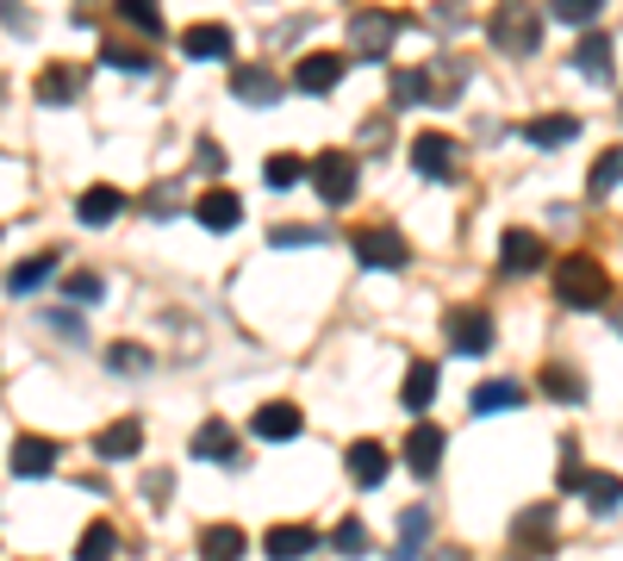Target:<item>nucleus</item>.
<instances>
[{
    "mask_svg": "<svg viewBox=\"0 0 623 561\" xmlns=\"http://www.w3.org/2000/svg\"><path fill=\"white\" fill-rule=\"evenodd\" d=\"M100 63L106 69H132V76H150V51H132V44H100Z\"/></svg>",
    "mask_w": 623,
    "mask_h": 561,
    "instance_id": "obj_34",
    "label": "nucleus"
},
{
    "mask_svg": "<svg viewBox=\"0 0 623 561\" xmlns=\"http://www.w3.org/2000/svg\"><path fill=\"white\" fill-rule=\"evenodd\" d=\"M555 293H562V306L574 312H599L611 300V274L592 262V256H567L562 269H555Z\"/></svg>",
    "mask_w": 623,
    "mask_h": 561,
    "instance_id": "obj_1",
    "label": "nucleus"
},
{
    "mask_svg": "<svg viewBox=\"0 0 623 561\" xmlns=\"http://www.w3.org/2000/svg\"><path fill=\"white\" fill-rule=\"evenodd\" d=\"M118 556V530L113 524H88V537L76 542V561H113Z\"/></svg>",
    "mask_w": 623,
    "mask_h": 561,
    "instance_id": "obj_31",
    "label": "nucleus"
},
{
    "mask_svg": "<svg viewBox=\"0 0 623 561\" xmlns=\"http://www.w3.org/2000/svg\"><path fill=\"white\" fill-rule=\"evenodd\" d=\"M50 330H57L63 344H81V325L69 318V312H57V318H50Z\"/></svg>",
    "mask_w": 623,
    "mask_h": 561,
    "instance_id": "obj_44",
    "label": "nucleus"
},
{
    "mask_svg": "<svg viewBox=\"0 0 623 561\" xmlns=\"http://www.w3.org/2000/svg\"><path fill=\"white\" fill-rule=\"evenodd\" d=\"M100 293H106V281H100V274H69V300H81V306H88V300H100Z\"/></svg>",
    "mask_w": 623,
    "mask_h": 561,
    "instance_id": "obj_42",
    "label": "nucleus"
},
{
    "mask_svg": "<svg viewBox=\"0 0 623 561\" xmlns=\"http://www.w3.org/2000/svg\"><path fill=\"white\" fill-rule=\"evenodd\" d=\"M604 13V0H548V20L562 25H592Z\"/></svg>",
    "mask_w": 623,
    "mask_h": 561,
    "instance_id": "obj_35",
    "label": "nucleus"
},
{
    "mask_svg": "<svg viewBox=\"0 0 623 561\" xmlns=\"http://www.w3.org/2000/svg\"><path fill=\"white\" fill-rule=\"evenodd\" d=\"M144 500H156V505L169 500V474H150V481H144Z\"/></svg>",
    "mask_w": 623,
    "mask_h": 561,
    "instance_id": "obj_45",
    "label": "nucleus"
},
{
    "mask_svg": "<svg viewBox=\"0 0 623 561\" xmlns=\"http://www.w3.org/2000/svg\"><path fill=\"white\" fill-rule=\"evenodd\" d=\"M118 213H125V194H118V188H88V194L76 200L81 225H113Z\"/></svg>",
    "mask_w": 623,
    "mask_h": 561,
    "instance_id": "obj_25",
    "label": "nucleus"
},
{
    "mask_svg": "<svg viewBox=\"0 0 623 561\" xmlns=\"http://www.w3.org/2000/svg\"><path fill=\"white\" fill-rule=\"evenodd\" d=\"M355 156L350 150H325L306 162V181H318V194H325V206H350L355 200Z\"/></svg>",
    "mask_w": 623,
    "mask_h": 561,
    "instance_id": "obj_3",
    "label": "nucleus"
},
{
    "mask_svg": "<svg viewBox=\"0 0 623 561\" xmlns=\"http://www.w3.org/2000/svg\"><path fill=\"white\" fill-rule=\"evenodd\" d=\"M406 25L411 20H399V13H355V20H350V57H362V63L387 57L393 38H399Z\"/></svg>",
    "mask_w": 623,
    "mask_h": 561,
    "instance_id": "obj_4",
    "label": "nucleus"
},
{
    "mask_svg": "<svg viewBox=\"0 0 623 561\" xmlns=\"http://www.w3.org/2000/svg\"><path fill=\"white\" fill-rule=\"evenodd\" d=\"M393 100H399V106L430 100V69H399V76H393Z\"/></svg>",
    "mask_w": 623,
    "mask_h": 561,
    "instance_id": "obj_36",
    "label": "nucleus"
},
{
    "mask_svg": "<svg viewBox=\"0 0 623 561\" xmlns=\"http://www.w3.org/2000/svg\"><path fill=\"white\" fill-rule=\"evenodd\" d=\"M449 349L455 356H487L492 349V318L480 306H462V312H449Z\"/></svg>",
    "mask_w": 623,
    "mask_h": 561,
    "instance_id": "obj_6",
    "label": "nucleus"
},
{
    "mask_svg": "<svg viewBox=\"0 0 623 561\" xmlns=\"http://www.w3.org/2000/svg\"><path fill=\"white\" fill-rule=\"evenodd\" d=\"M443 444H449V437H443L437 425H418V430L406 437V468L418 474V481H430V474H437V462H443Z\"/></svg>",
    "mask_w": 623,
    "mask_h": 561,
    "instance_id": "obj_13",
    "label": "nucleus"
},
{
    "mask_svg": "<svg viewBox=\"0 0 623 561\" xmlns=\"http://www.w3.org/2000/svg\"><path fill=\"white\" fill-rule=\"evenodd\" d=\"M181 51L194 63H225L231 57V32H225V25H194V32L181 38Z\"/></svg>",
    "mask_w": 623,
    "mask_h": 561,
    "instance_id": "obj_23",
    "label": "nucleus"
},
{
    "mask_svg": "<svg viewBox=\"0 0 623 561\" xmlns=\"http://www.w3.org/2000/svg\"><path fill=\"white\" fill-rule=\"evenodd\" d=\"M57 269H63V250H38V256H25L20 269L7 274V293H20V300H25V293H38Z\"/></svg>",
    "mask_w": 623,
    "mask_h": 561,
    "instance_id": "obj_18",
    "label": "nucleus"
},
{
    "mask_svg": "<svg viewBox=\"0 0 623 561\" xmlns=\"http://www.w3.org/2000/svg\"><path fill=\"white\" fill-rule=\"evenodd\" d=\"M194 218H200V232H237L243 200H237L231 188H206V194L194 200Z\"/></svg>",
    "mask_w": 623,
    "mask_h": 561,
    "instance_id": "obj_9",
    "label": "nucleus"
},
{
    "mask_svg": "<svg viewBox=\"0 0 623 561\" xmlns=\"http://www.w3.org/2000/svg\"><path fill=\"white\" fill-rule=\"evenodd\" d=\"M231 94L243 100V106H274V100H281V81H274L262 63H250V69H237L231 76Z\"/></svg>",
    "mask_w": 623,
    "mask_h": 561,
    "instance_id": "obj_20",
    "label": "nucleus"
},
{
    "mask_svg": "<svg viewBox=\"0 0 623 561\" xmlns=\"http://www.w3.org/2000/svg\"><path fill=\"white\" fill-rule=\"evenodd\" d=\"M237 556H243V530H237V524L200 530V561H237Z\"/></svg>",
    "mask_w": 623,
    "mask_h": 561,
    "instance_id": "obj_27",
    "label": "nucleus"
},
{
    "mask_svg": "<svg viewBox=\"0 0 623 561\" xmlns=\"http://www.w3.org/2000/svg\"><path fill=\"white\" fill-rule=\"evenodd\" d=\"M424 542H430V505H406L399 512V549H393V561H418Z\"/></svg>",
    "mask_w": 623,
    "mask_h": 561,
    "instance_id": "obj_21",
    "label": "nucleus"
},
{
    "mask_svg": "<svg viewBox=\"0 0 623 561\" xmlns=\"http://www.w3.org/2000/svg\"><path fill=\"white\" fill-rule=\"evenodd\" d=\"M81 94V69H69V63H50L38 76V100L44 106H69V100Z\"/></svg>",
    "mask_w": 623,
    "mask_h": 561,
    "instance_id": "obj_24",
    "label": "nucleus"
},
{
    "mask_svg": "<svg viewBox=\"0 0 623 561\" xmlns=\"http://www.w3.org/2000/svg\"><path fill=\"white\" fill-rule=\"evenodd\" d=\"M437 561H467L462 549H437Z\"/></svg>",
    "mask_w": 623,
    "mask_h": 561,
    "instance_id": "obj_46",
    "label": "nucleus"
},
{
    "mask_svg": "<svg viewBox=\"0 0 623 561\" xmlns=\"http://www.w3.org/2000/svg\"><path fill=\"white\" fill-rule=\"evenodd\" d=\"M262 181H269L274 194H287V188H299V181H306V156H293V150L269 156V169H262Z\"/></svg>",
    "mask_w": 623,
    "mask_h": 561,
    "instance_id": "obj_29",
    "label": "nucleus"
},
{
    "mask_svg": "<svg viewBox=\"0 0 623 561\" xmlns=\"http://www.w3.org/2000/svg\"><path fill=\"white\" fill-rule=\"evenodd\" d=\"M574 69L592 81H618V63H611V32H586L580 51H574Z\"/></svg>",
    "mask_w": 623,
    "mask_h": 561,
    "instance_id": "obj_17",
    "label": "nucleus"
},
{
    "mask_svg": "<svg viewBox=\"0 0 623 561\" xmlns=\"http://www.w3.org/2000/svg\"><path fill=\"white\" fill-rule=\"evenodd\" d=\"M387 468H393V456L374 444V437L350 444V481H355V486H381V481H387Z\"/></svg>",
    "mask_w": 623,
    "mask_h": 561,
    "instance_id": "obj_19",
    "label": "nucleus"
},
{
    "mask_svg": "<svg viewBox=\"0 0 623 561\" xmlns=\"http://www.w3.org/2000/svg\"><path fill=\"white\" fill-rule=\"evenodd\" d=\"M574 132H580V119H574V113H543V119H530L524 137L536 144V150H562Z\"/></svg>",
    "mask_w": 623,
    "mask_h": 561,
    "instance_id": "obj_26",
    "label": "nucleus"
},
{
    "mask_svg": "<svg viewBox=\"0 0 623 561\" xmlns=\"http://www.w3.org/2000/svg\"><path fill=\"white\" fill-rule=\"evenodd\" d=\"M586 500H592V518H618V474H586Z\"/></svg>",
    "mask_w": 623,
    "mask_h": 561,
    "instance_id": "obj_33",
    "label": "nucleus"
},
{
    "mask_svg": "<svg viewBox=\"0 0 623 561\" xmlns=\"http://www.w3.org/2000/svg\"><path fill=\"white\" fill-rule=\"evenodd\" d=\"M106 362H113L118 374H137V368H150V349H137V344H113V349H106Z\"/></svg>",
    "mask_w": 623,
    "mask_h": 561,
    "instance_id": "obj_41",
    "label": "nucleus"
},
{
    "mask_svg": "<svg viewBox=\"0 0 623 561\" xmlns=\"http://www.w3.org/2000/svg\"><path fill=\"white\" fill-rule=\"evenodd\" d=\"M331 549H337V556H369V524H362V518H343L331 530Z\"/></svg>",
    "mask_w": 623,
    "mask_h": 561,
    "instance_id": "obj_37",
    "label": "nucleus"
},
{
    "mask_svg": "<svg viewBox=\"0 0 623 561\" xmlns=\"http://www.w3.org/2000/svg\"><path fill=\"white\" fill-rule=\"evenodd\" d=\"M543 549H555V512L530 505V512H518V556H543Z\"/></svg>",
    "mask_w": 623,
    "mask_h": 561,
    "instance_id": "obj_15",
    "label": "nucleus"
},
{
    "mask_svg": "<svg viewBox=\"0 0 623 561\" xmlns=\"http://www.w3.org/2000/svg\"><path fill=\"white\" fill-rule=\"evenodd\" d=\"M406 412H424L430 400H437V362H411V374H406Z\"/></svg>",
    "mask_w": 623,
    "mask_h": 561,
    "instance_id": "obj_28",
    "label": "nucleus"
},
{
    "mask_svg": "<svg viewBox=\"0 0 623 561\" xmlns=\"http://www.w3.org/2000/svg\"><path fill=\"white\" fill-rule=\"evenodd\" d=\"M411 169L424 175V181H449L455 175V144L443 132H418L411 137Z\"/></svg>",
    "mask_w": 623,
    "mask_h": 561,
    "instance_id": "obj_7",
    "label": "nucleus"
},
{
    "mask_svg": "<svg viewBox=\"0 0 623 561\" xmlns=\"http://www.w3.org/2000/svg\"><path fill=\"white\" fill-rule=\"evenodd\" d=\"M175 206H181V188H156V200H150V213H156V218H169Z\"/></svg>",
    "mask_w": 623,
    "mask_h": 561,
    "instance_id": "obj_43",
    "label": "nucleus"
},
{
    "mask_svg": "<svg viewBox=\"0 0 623 561\" xmlns=\"http://www.w3.org/2000/svg\"><path fill=\"white\" fill-rule=\"evenodd\" d=\"M262 549H269V561H306L318 549V530H306V524H274L269 537H262Z\"/></svg>",
    "mask_w": 623,
    "mask_h": 561,
    "instance_id": "obj_14",
    "label": "nucleus"
},
{
    "mask_svg": "<svg viewBox=\"0 0 623 561\" xmlns=\"http://www.w3.org/2000/svg\"><path fill=\"white\" fill-rule=\"evenodd\" d=\"M118 7V20H132L144 38H162V7L156 0H113Z\"/></svg>",
    "mask_w": 623,
    "mask_h": 561,
    "instance_id": "obj_32",
    "label": "nucleus"
},
{
    "mask_svg": "<svg viewBox=\"0 0 623 561\" xmlns=\"http://www.w3.org/2000/svg\"><path fill=\"white\" fill-rule=\"evenodd\" d=\"M355 262H362V269H406L411 244L393 232V225H369V232H355Z\"/></svg>",
    "mask_w": 623,
    "mask_h": 561,
    "instance_id": "obj_5",
    "label": "nucleus"
},
{
    "mask_svg": "<svg viewBox=\"0 0 623 561\" xmlns=\"http://www.w3.org/2000/svg\"><path fill=\"white\" fill-rule=\"evenodd\" d=\"M536 25H543V13H536L530 0H499L487 38L499 44V51H511V57H530V51L543 44V38H536Z\"/></svg>",
    "mask_w": 623,
    "mask_h": 561,
    "instance_id": "obj_2",
    "label": "nucleus"
},
{
    "mask_svg": "<svg viewBox=\"0 0 623 561\" xmlns=\"http://www.w3.org/2000/svg\"><path fill=\"white\" fill-rule=\"evenodd\" d=\"M188 449H194V462H237V430L231 425H200Z\"/></svg>",
    "mask_w": 623,
    "mask_h": 561,
    "instance_id": "obj_22",
    "label": "nucleus"
},
{
    "mask_svg": "<svg viewBox=\"0 0 623 561\" xmlns=\"http://www.w3.org/2000/svg\"><path fill=\"white\" fill-rule=\"evenodd\" d=\"M337 81H343V57H337V51L299 57V69H293V88H299V94H331Z\"/></svg>",
    "mask_w": 623,
    "mask_h": 561,
    "instance_id": "obj_10",
    "label": "nucleus"
},
{
    "mask_svg": "<svg viewBox=\"0 0 623 561\" xmlns=\"http://www.w3.org/2000/svg\"><path fill=\"white\" fill-rule=\"evenodd\" d=\"M0 106H7V88H0Z\"/></svg>",
    "mask_w": 623,
    "mask_h": 561,
    "instance_id": "obj_47",
    "label": "nucleus"
},
{
    "mask_svg": "<svg viewBox=\"0 0 623 561\" xmlns=\"http://www.w3.org/2000/svg\"><path fill=\"white\" fill-rule=\"evenodd\" d=\"M618 169H623V150L611 144V150L592 162V200H599V194H618Z\"/></svg>",
    "mask_w": 623,
    "mask_h": 561,
    "instance_id": "obj_39",
    "label": "nucleus"
},
{
    "mask_svg": "<svg viewBox=\"0 0 623 561\" xmlns=\"http://www.w3.org/2000/svg\"><path fill=\"white\" fill-rule=\"evenodd\" d=\"M518 406H524V388H511V381L474 388V412H518Z\"/></svg>",
    "mask_w": 623,
    "mask_h": 561,
    "instance_id": "obj_30",
    "label": "nucleus"
},
{
    "mask_svg": "<svg viewBox=\"0 0 623 561\" xmlns=\"http://www.w3.org/2000/svg\"><path fill=\"white\" fill-rule=\"evenodd\" d=\"M50 468H57V444H50V437H20V444H13V474H20V481H44Z\"/></svg>",
    "mask_w": 623,
    "mask_h": 561,
    "instance_id": "obj_16",
    "label": "nucleus"
},
{
    "mask_svg": "<svg viewBox=\"0 0 623 561\" xmlns=\"http://www.w3.org/2000/svg\"><path fill=\"white\" fill-rule=\"evenodd\" d=\"M137 449H144V425H137V418H118V425H106L94 437V456H100V462H132Z\"/></svg>",
    "mask_w": 623,
    "mask_h": 561,
    "instance_id": "obj_12",
    "label": "nucleus"
},
{
    "mask_svg": "<svg viewBox=\"0 0 623 561\" xmlns=\"http://www.w3.org/2000/svg\"><path fill=\"white\" fill-rule=\"evenodd\" d=\"M250 430L262 437V444H293L299 430H306V418H299V406H287V400H274V406H262L250 418Z\"/></svg>",
    "mask_w": 623,
    "mask_h": 561,
    "instance_id": "obj_11",
    "label": "nucleus"
},
{
    "mask_svg": "<svg viewBox=\"0 0 623 561\" xmlns=\"http://www.w3.org/2000/svg\"><path fill=\"white\" fill-rule=\"evenodd\" d=\"M269 244H274V250H293V244H325V232H318V225H274Z\"/></svg>",
    "mask_w": 623,
    "mask_h": 561,
    "instance_id": "obj_40",
    "label": "nucleus"
},
{
    "mask_svg": "<svg viewBox=\"0 0 623 561\" xmlns=\"http://www.w3.org/2000/svg\"><path fill=\"white\" fill-rule=\"evenodd\" d=\"M543 262H548V250L536 232H499V269L506 274H536Z\"/></svg>",
    "mask_w": 623,
    "mask_h": 561,
    "instance_id": "obj_8",
    "label": "nucleus"
},
{
    "mask_svg": "<svg viewBox=\"0 0 623 561\" xmlns=\"http://www.w3.org/2000/svg\"><path fill=\"white\" fill-rule=\"evenodd\" d=\"M543 388L555 393L562 406H580V400H586V388H580V374H574V368H548V374H543Z\"/></svg>",
    "mask_w": 623,
    "mask_h": 561,
    "instance_id": "obj_38",
    "label": "nucleus"
}]
</instances>
